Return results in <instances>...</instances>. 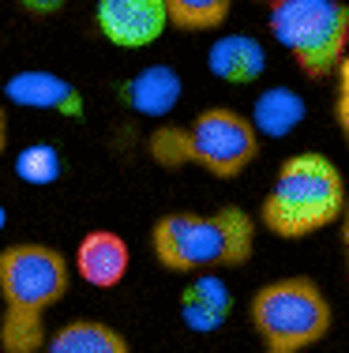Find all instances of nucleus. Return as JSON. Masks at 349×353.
I'll return each instance as SVG.
<instances>
[{
  "instance_id": "1",
  "label": "nucleus",
  "mask_w": 349,
  "mask_h": 353,
  "mask_svg": "<svg viewBox=\"0 0 349 353\" xmlns=\"http://www.w3.org/2000/svg\"><path fill=\"white\" fill-rule=\"evenodd\" d=\"M72 290V263L53 245H8L0 252V350H45V312Z\"/></svg>"
},
{
  "instance_id": "2",
  "label": "nucleus",
  "mask_w": 349,
  "mask_h": 353,
  "mask_svg": "<svg viewBox=\"0 0 349 353\" xmlns=\"http://www.w3.org/2000/svg\"><path fill=\"white\" fill-rule=\"evenodd\" d=\"M154 259L165 271L203 274L222 267H240L255 248V218L237 203H226L211 214L169 211L151 230Z\"/></svg>"
},
{
  "instance_id": "3",
  "label": "nucleus",
  "mask_w": 349,
  "mask_h": 353,
  "mask_svg": "<svg viewBox=\"0 0 349 353\" xmlns=\"http://www.w3.org/2000/svg\"><path fill=\"white\" fill-rule=\"evenodd\" d=\"M342 170L319 150H301L278 165L271 192L263 196L260 222L282 241H301L323 225L338 222L346 211Z\"/></svg>"
},
{
  "instance_id": "4",
  "label": "nucleus",
  "mask_w": 349,
  "mask_h": 353,
  "mask_svg": "<svg viewBox=\"0 0 349 353\" xmlns=\"http://www.w3.org/2000/svg\"><path fill=\"white\" fill-rule=\"evenodd\" d=\"M267 27L308 79H327L349 53L346 0H271Z\"/></svg>"
},
{
  "instance_id": "5",
  "label": "nucleus",
  "mask_w": 349,
  "mask_h": 353,
  "mask_svg": "<svg viewBox=\"0 0 349 353\" xmlns=\"http://www.w3.org/2000/svg\"><path fill=\"white\" fill-rule=\"evenodd\" d=\"M248 316L267 353H301L330 331V301L304 274L260 285L248 301Z\"/></svg>"
},
{
  "instance_id": "6",
  "label": "nucleus",
  "mask_w": 349,
  "mask_h": 353,
  "mask_svg": "<svg viewBox=\"0 0 349 353\" xmlns=\"http://www.w3.org/2000/svg\"><path fill=\"white\" fill-rule=\"evenodd\" d=\"M188 165H203L207 173L240 176L260 154V132L244 113L229 105H211L188 124Z\"/></svg>"
},
{
  "instance_id": "7",
  "label": "nucleus",
  "mask_w": 349,
  "mask_h": 353,
  "mask_svg": "<svg viewBox=\"0 0 349 353\" xmlns=\"http://www.w3.org/2000/svg\"><path fill=\"white\" fill-rule=\"evenodd\" d=\"M94 27L116 49H147L169 27L165 0H94Z\"/></svg>"
},
{
  "instance_id": "8",
  "label": "nucleus",
  "mask_w": 349,
  "mask_h": 353,
  "mask_svg": "<svg viewBox=\"0 0 349 353\" xmlns=\"http://www.w3.org/2000/svg\"><path fill=\"white\" fill-rule=\"evenodd\" d=\"M4 98L19 109H49V113H61L64 121H83V113H87V102H83L76 83L56 75V72H45V68H23V72L8 75Z\"/></svg>"
},
{
  "instance_id": "9",
  "label": "nucleus",
  "mask_w": 349,
  "mask_h": 353,
  "mask_svg": "<svg viewBox=\"0 0 349 353\" xmlns=\"http://www.w3.org/2000/svg\"><path fill=\"white\" fill-rule=\"evenodd\" d=\"M131 267V248L120 233L113 230H90L83 233V241L76 245V256H72V271L79 274L87 285L94 290H113V285L124 282Z\"/></svg>"
},
{
  "instance_id": "10",
  "label": "nucleus",
  "mask_w": 349,
  "mask_h": 353,
  "mask_svg": "<svg viewBox=\"0 0 349 353\" xmlns=\"http://www.w3.org/2000/svg\"><path fill=\"white\" fill-rule=\"evenodd\" d=\"M229 312H233V293L218 274H207V271L195 274V279L184 285V293H180V316H184V323L199 334L218 331L229 319Z\"/></svg>"
},
{
  "instance_id": "11",
  "label": "nucleus",
  "mask_w": 349,
  "mask_h": 353,
  "mask_svg": "<svg viewBox=\"0 0 349 353\" xmlns=\"http://www.w3.org/2000/svg\"><path fill=\"white\" fill-rule=\"evenodd\" d=\"M207 68H211L214 79L244 87V83H255L263 75V68H267V49L248 34H222L211 46V53H207Z\"/></svg>"
},
{
  "instance_id": "12",
  "label": "nucleus",
  "mask_w": 349,
  "mask_h": 353,
  "mask_svg": "<svg viewBox=\"0 0 349 353\" xmlns=\"http://www.w3.org/2000/svg\"><path fill=\"white\" fill-rule=\"evenodd\" d=\"M120 102L143 117H165L180 102V75L173 68H165V64L143 68L120 83Z\"/></svg>"
},
{
  "instance_id": "13",
  "label": "nucleus",
  "mask_w": 349,
  "mask_h": 353,
  "mask_svg": "<svg viewBox=\"0 0 349 353\" xmlns=\"http://www.w3.org/2000/svg\"><path fill=\"white\" fill-rule=\"evenodd\" d=\"M45 353H131V346L102 319H72L45 339Z\"/></svg>"
},
{
  "instance_id": "14",
  "label": "nucleus",
  "mask_w": 349,
  "mask_h": 353,
  "mask_svg": "<svg viewBox=\"0 0 349 353\" xmlns=\"http://www.w3.org/2000/svg\"><path fill=\"white\" fill-rule=\"evenodd\" d=\"M304 121V102L286 87H274L255 102V132H267V136H289L297 124Z\"/></svg>"
},
{
  "instance_id": "15",
  "label": "nucleus",
  "mask_w": 349,
  "mask_h": 353,
  "mask_svg": "<svg viewBox=\"0 0 349 353\" xmlns=\"http://www.w3.org/2000/svg\"><path fill=\"white\" fill-rule=\"evenodd\" d=\"M233 0H165L169 27L199 34V30H218L229 19Z\"/></svg>"
},
{
  "instance_id": "16",
  "label": "nucleus",
  "mask_w": 349,
  "mask_h": 353,
  "mask_svg": "<svg viewBox=\"0 0 349 353\" xmlns=\"http://www.w3.org/2000/svg\"><path fill=\"white\" fill-rule=\"evenodd\" d=\"M64 173V158L53 143H30L15 154V176L23 184H34V188H49L56 184Z\"/></svg>"
},
{
  "instance_id": "17",
  "label": "nucleus",
  "mask_w": 349,
  "mask_h": 353,
  "mask_svg": "<svg viewBox=\"0 0 349 353\" xmlns=\"http://www.w3.org/2000/svg\"><path fill=\"white\" fill-rule=\"evenodd\" d=\"M147 150H151V158L158 165H165V170L188 165V132L177 128V124H162V128L151 132Z\"/></svg>"
},
{
  "instance_id": "18",
  "label": "nucleus",
  "mask_w": 349,
  "mask_h": 353,
  "mask_svg": "<svg viewBox=\"0 0 349 353\" xmlns=\"http://www.w3.org/2000/svg\"><path fill=\"white\" fill-rule=\"evenodd\" d=\"M338 94H335V121L338 128H342V139L349 143V53L342 57V64H338Z\"/></svg>"
},
{
  "instance_id": "19",
  "label": "nucleus",
  "mask_w": 349,
  "mask_h": 353,
  "mask_svg": "<svg viewBox=\"0 0 349 353\" xmlns=\"http://www.w3.org/2000/svg\"><path fill=\"white\" fill-rule=\"evenodd\" d=\"M15 4H19L27 15H38V19H41V15H56L68 0H15Z\"/></svg>"
},
{
  "instance_id": "20",
  "label": "nucleus",
  "mask_w": 349,
  "mask_h": 353,
  "mask_svg": "<svg viewBox=\"0 0 349 353\" xmlns=\"http://www.w3.org/2000/svg\"><path fill=\"white\" fill-rule=\"evenodd\" d=\"M342 245H346V259H349V199H346V211H342Z\"/></svg>"
},
{
  "instance_id": "21",
  "label": "nucleus",
  "mask_w": 349,
  "mask_h": 353,
  "mask_svg": "<svg viewBox=\"0 0 349 353\" xmlns=\"http://www.w3.org/2000/svg\"><path fill=\"white\" fill-rule=\"evenodd\" d=\"M4 222H8V214H4V207H0V230H4Z\"/></svg>"
}]
</instances>
